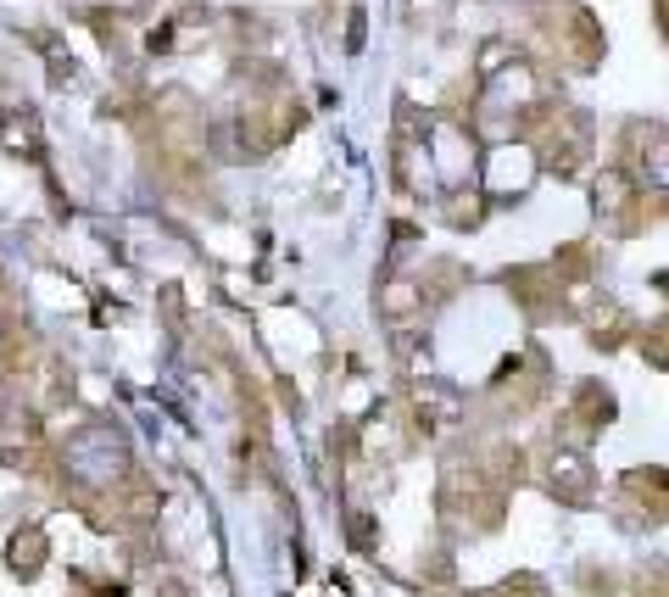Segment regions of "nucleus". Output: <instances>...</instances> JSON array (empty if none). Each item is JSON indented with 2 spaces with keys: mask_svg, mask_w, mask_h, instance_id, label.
<instances>
[{
  "mask_svg": "<svg viewBox=\"0 0 669 597\" xmlns=\"http://www.w3.org/2000/svg\"><path fill=\"white\" fill-rule=\"evenodd\" d=\"M7 559H12V570L17 575H34L39 564H46V531H23V536H12V547H7Z\"/></svg>",
  "mask_w": 669,
  "mask_h": 597,
  "instance_id": "1",
  "label": "nucleus"
}]
</instances>
